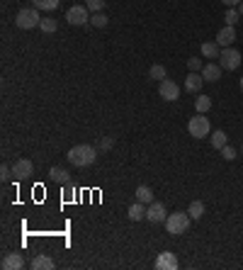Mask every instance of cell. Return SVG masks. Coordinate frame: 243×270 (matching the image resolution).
<instances>
[{
  "label": "cell",
  "mask_w": 243,
  "mask_h": 270,
  "mask_svg": "<svg viewBox=\"0 0 243 270\" xmlns=\"http://www.w3.org/2000/svg\"><path fill=\"white\" fill-rule=\"evenodd\" d=\"M219 66L224 71H236L241 66V51H236L234 47H224L219 54Z\"/></svg>",
  "instance_id": "cell-5"
},
{
  "label": "cell",
  "mask_w": 243,
  "mask_h": 270,
  "mask_svg": "<svg viewBox=\"0 0 243 270\" xmlns=\"http://www.w3.org/2000/svg\"><path fill=\"white\" fill-rule=\"evenodd\" d=\"M39 29L44 32V34H54L58 29V22L54 17H42V22H39Z\"/></svg>",
  "instance_id": "cell-21"
},
{
  "label": "cell",
  "mask_w": 243,
  "mask_h": 270,
  "mask_svg": "<svg viewBox=\"0 0 243 270\" xmlns=\"http://www.w3.org/2000/svg\"><path fill=\"white\" fill-rule=\"evenodd\" d=\"M187 215L192 217V219H202V215H205V202H202V200L190 202V212H187Z\"/></svg>",
  "instance_id": "cell-24"
},
{
  "label": "cell",
  "mask_w": 243,
  "mask_h": 270,
  "mask_svg": "<svg viewBox=\"0 0 243 270\" xmlns=\"http://www.w3.org/2000/svg\"><path fill=\"white\" fill-rule=\"evenodd\" d=\"M153 268L156 270H175L178 268V258H175L170 251L158 253V258H156V263H153Z\"/></svg>",
  "instance_id": "cell-10"
},
{
  "label": "cell",
  "mask_w": 243,
  "mask_h": 270,
  "mask_svg": "<svg viewBox=\"0 0 243 270\" xmlns=\"http://www.w3.org/2000/svg\"><path fill=\"white\" fill-rule=\"evenodd\" d=\"M226 144H229V137H226V131H221V129H214L212 131V146H214V149H224Z\"/></svg>",
  "instance_id": "cell-19"
},
{
  "label": "cell",
  "mask_w": 243,
  "mask_h": 270,
  "mask_svg": "<svg viewBox=\"0 0 243 270\" xmlns=\"http://www.w3.org/2000/svg\"><path fill=\"white\" fill-rule=\"evenodd\" d=\"M34 8L37 10H56L58 8V0H34Z\"/></svg>",
  "instance_id": "cell-27"
},
{
  "label": "cell",
  "mask_w": 243,
  "mask_h": 270,
  "mask_svg": "<svg viewBox=\"0 0 243 270\" xmlns=\"http://www.w3.org/2000/svg\"><path fill=\"white\" fill-rule=\"evenodd\" d=\"M221 71H224V68H221L219 64H212V61H209V64H205V68H202L199 73H202V78H205V81H209V83H216V81L221 78Z\"/></svg>",
  "instance_id": "cell-13"
},
{
  "label": "cell",
  "mask_w": 243,
  "mask_h": 270,
  "mask_svg": "<svg viewBox=\"0 0 243 270\" xmlns=\"http://www.w3.org/2000/svg\"><path fill=\"white\" fill-rule=\"evenodd\" d=\"M221 156H224L226 161H234L236 156H238V153H236V149H234V146H229V144H226L224 149H221Z\"/></svg>",
  "instance_id": "cell-30"
},
{
  "label": "cell",
  "mask_w": 243,
  "mask_h": 270,
  "mask_svg": "<svg viewBox=\"0 0 243 270\" xmlns=\"http://www.w3.org/2000/svg\"><path fill=\"white\" fill-rule=\"evenodd\" d=\"M66 20H68V25H75V27L88 25L90 22V10H88V5H73L66 12Z\"/></svg>",
  "instance_id": "cell-6"
},
{
  "label": "cell",
  "mask_w": 243,
  "mask_h": 270,
  "mask_svg": "<svg viewBox=\"0 0 243 270\" xmlns=\"http://www.w3.org/2000/svg\"><path fill=\"white\" fill-rule=\"evenodd\" d=\"M238 17H241V12H238V8H229V10H226V15H224V22H226V25H231V27H234L236 22H238Z\"/></svg>",
  "instance_id": "cell-26"
},
{
  "label": "cell",
  "mask_w": 243,
  "mask_h": 270,
  "mask_svg": "<svg viewBox=\"0 0 243 270\" xmlns=\"http://www.w3.org/2000/svg\"><path fill=\"white\" fill-rule=\"evenodd\" d=\"M136 200L149 207L151 202H153V192H151V187H146V185H139V187H136Z\"/></svg>",
  "instance_id": "cell-20"
},
{
  "label": "cell",
  "mask_w": 243,
  "mask_h": 270,
  "mask_svg": "<svg viewBox=\"0 0 243 270\" xmlns=\"http://www.w3.org/2000/svg\"><path fill=\"white\" fill-rule=\"evenodd\" d=\"M85 5L90 12H103V8L107 5V0H85Z\"/></svg>",
  "instance_id": "cell-28"
},
{
  "label": "cell",
  "mask_w": 243,
  "mask_h": 270,
  "mask_svg": "<svg viewBox=\"0 0 243 270\" xmlns=\"http://www.w3.org/2000/svg\"><path fill=\"white\" fill-rule=\"evenodd\" d=\"M158 93H160V98H163V100H168V103H175V100L180 98V85L175 83V81L166 78V81H160Z\"/></svg>",
  "instance_id": "cell-7"
},
{
  "label": "cell",
  "mask_w": 243,
  "mask_h": 270,
  "mask_svg": "<svg viewBox=\"0 0 243 270\" xmlns=\"http://www.w3.org/2000/svg\"><path fill=\"white\" fill-rule=\"evenodd\" d=\"M149 78H151V81H166V78H168V75H166V66L153 64L149 68Z\"/></svg>",
  "instance_id": "cell-23"
},
{
  "label": "cell",
  "mask_w": 243,
  "mask_h": 270,
  "mask_svg": "<svg viewBox=\"0 0 243 270\" xmlns=\"http://www.w3.org/2000/svg\"><path fill=\"white\" fill-rule=\"evenodd\" d=\"M32 270H54V258H49L47 253H39L32 258Z\"/></svg>",
  "instance_id": "cell-15"
},
{
  "label": "cell",
  "mask_w": 243,
  "mask_h": 270,
  "mask_svg": "<svg viewBox=\"0 0 243 270\" xmlns=\"http://www.w3.org/2000/svg\"><path fill=\"white\" fill-rule=\"evenodd\" d=\"M73 195H75V187L71 185V183H66L64 185V197L66 200H73Z\"/></svg>",
  "instance_id": "cell-33"
},
{
  "label": "cell",
  "mask_w": 243,
  "mask_h": 270,
  "mask_svg": "<svg viewBox=\"0 0 243 270\" xmlns=\"http://www.w3.org/2000/svg\"><path fill=\"white\" fill-rule=\"evenodd\" d=\"M146 219L153 224H160L168 219V209H166V205L163 202H151L149 207H146Z\"/></svg>",
  "instance_id": "cell-9"
},
{
  "label": "cell",
  "mask_w": 243,
  "mask_h": 270,
  "mask_svg": "<svg viewBox=\"0 0 243 270\" xmlns=\"http://www.w3.org/2000/svg\"><path fill=\"white\" fill-rule=\"evenodd\" d=\"M0 265H3V270H19L25 265V258H22V253H8Z\"/></svg>",
  "instance_id": "cell-14"
},
{
  "label": "cell",
  "mask_w": 243,
  "mask_h": 270,
  "mask_svg": "<svg viewBox=\"0 0 243 270\" xmlns=\"http://www.w3.org/2000/svg\"><path fill=\"white\" fill-rule=\"evenodd\" d=\"M129 219L131 222H139V219H146V205L144 202H134V205L129 207Z\"/></svg>",
  "instance_id": "cell-18"
},
{
  "label": "cell",
  "mask_w": 243,
  "mask_h": 270,
  "mask_svg": "<svg viewBox=\"0 0 243 270\" xmlns=\"http://www.w3.org/2000/svg\"><path fill=\"white\" fill-rule=\"evenodd\" d=\"M236 42V29L231 25H226L224 29H219V34H216V44L224 49V47H231Z\"/></svg>",
  "instance_id": "cell-12"
},
{
  "label": "cell",
  "mask_w": 243,
  "mask_h": 270,
  "mask_svg": "<svg viewBox=\"0 0 243 270\" xmlns=\"http://www.w3.org/2000/svg\"><path fill=\"white\" fill-rule=\"evenodd\" d=\"M39 22H42V17H39L37 8H22L17 12V17H15V25L19 29H34L39 27Z\"/></svg>",
  "instance_id": "cell-3"
},
{
  "label": "cell",
  "mask_w": 243,
  "mask_h": 270,
  "mask_svg": "<svg viewBox=\"0 0 243 270\" xmlns=\"http://www.w3.org/2000/svg\"><path fill=\"white\" fill-rule=\"evenodd\" d=\"M199 51H202V56H205V59H219V54H221V47H219L216 42H205V44L199 47Z\"/></svg>",
  "instance_id": "cell-17"
},
{
  "label": "cell",
  "mask_w": 243,
  "mask_h": 270,
  "mask_svg": "<svg viewBox=\"0 0 243 270\" xmlns=\"http://www.w3.org/2000/svg\"><path fill=\"white\" fill-rule=\"evenodd\" d=\"M209 120L207 117H202L199 112H197L195 117H190V122H187V131H190V137H195V139H205V137H209Z\"/></svg>",
  "instance_id": "cell-4"
},
{
  "label": "cell",
  "mask_w": 243,
  "mask_h": 270,
  "mask_svg": "<svg viewBox=\"0 0 243 270\" xmlns=\"http://www.w3.org/2000/svg\"><path fill=\"white\" fill-rule=\"evenodd\" d=\"M114 146V137H103V141H100V149L103 151H110Z\"/></svg>",
  "instance_id": "cell-32"
},
{
  "label": "cell",
  "mask_w": 243,
  "mask_h": 270,
  "mask_svg": "<svg viewBox=\"0 0 243 270\" xmlns=\"http://www.w3.org/2000/svg\"><path fill=\"white\" fill-rule=\"evenodd\" d=\"M49 178L54 180V183H58V185H66V183H71V173L66 170V168L61 166H54L51 170H49Z\"/></svg>",
  "instance_id": "cell-16"
},
{
  "label": "cell",
  "mask_w": 243,
  "mask_h": 270,
  "mask_svg": "<svg viewBox=\"0 0 243 270\" xmlns=\"http://www.w3.org/2000/svg\"><path fill=\"white\" fill-rule=\"evenodd\" d=\"M90 22H93V27L103 29V27H107V22H110V17H107V15H103V12H93V17H90Z\"/></svg>",
  "instance_id": "cell-25"
},
{
  "label": "cell",
  "mask_w": 243,
  "mask_h": 270,
  "mask_svg": "<svg viewBox=\"0 0 243 270\" xmlns=\"http://www.w3.org/2000/svg\"><path fill=\"white\" fill-rule=\"evenodd\" d=\"M202 85H205L202 73H197V71H190V73H187V78H185V90L187 93H199Z\"/></svg>",
  "instance_id": "cell-11"
},
{
  "label": "cell",
  "mask_w": 243,
  "mask_h": 270,
  "mask_svg": "<svg viewBox=\"0 0 243 270\" xmlns=\"http://www.w3.org/2000/svg\"><path fill=\"white\" fill-rule=\"evenodd\" d=\"M221 3H224L226 8H238V3H241V0H221Z\"/></svg>",
  "instance_id": "cell-34"
},
{
  "label": "cell",
  "mask_w": 243,
  "mask_h": 270,
  "mask_svg": "<svg viewBox=\"0 0 243 270\" xmlns=\"http://www.w3.org/2000/svg\"><path fill=\"white\" fill-rule=\"evenodd\" d=\"M238 12H241V15H243V0H241V3H238Z\"/></svg>",
  "instance_id": "cell-35"
},
{
  "label": "cell",
  "mask_w": 243,
  "mask_h": 270,
  "mask_svg": "<svg viewBox=\"0 0 243 270\" xmlns=\"http://www.w3.org/2000/svg\"><path fill=\"white\" fill-rule=\"evenodd\" d=\"M241 93H243V75H241Z\"/></svg>",
  "instance_id": "cell-36"
},
{
  "label": "cell",
  "mask_w": 243,
  "mask_h": 270,
  "mask_svg": "<svg viewBox=\"0 0 243 270\" xmlns=\"http://www.w3.org/2000/svg\"><path fill=\"white\" fill-rule=\"evenodd\" d=\"M241 151H243V146H241Z\"/></svg>",
  "instance_id": "cell-37"
},
{
  "label": "cell",
  "mask_w": 243,
  "mask_h": 270,
  "mask_svg": "<svg viewBox=\"0 0 243 270\" xmlns=\"http://www.w3.org/2000/svg\"><path fill=\"white\" fill-rule=\"evenodd\" d=\"M187 68H190V71H197V73H199V71L205 68V64H202V59H195V56H190V59H187Z\"/></svg>",
  "instance_id": "cell-29"
},
{
  "label": "cell",
  "mask_w": 243,
  "mask_h": 270,
  "mask_svg": "<svg viewBox=\"0 0 243 270\" xmlns=\"http://www.w3.org/2000/svg\"><path fill=\"white\" fill-rule=\"evenodd\" d=\"M190 219H192V217L187 215V212H173V215H168V219H166V229H168V234H173V236H180V234L187 232Z\"/></svg>",
  "instance_id": "cell-2"
},
{
  "label": "cell",
  "mask_w": 243,
  "mask_h": 270,
  "mask_svg": "<svg viewBox=\"0 0 243 270\" xmlns=\"http://www.w3.org/2000/svg\"><path fill=\"white\" fill-rule=\"evenodd\" d=\"M195 110L199 112V114L209 112V110H212V98H209V95H199V98L195 100Z\"/></svg>",
  "instance_id": "cell-22"
},
{
  "label": "cell",
  "mask_w": 243,
  "mask_h": 270,
  "mask_svg": "<svg viewBox=\"0 0 243 270\" xmlns=\"http://www.w3.org/2000/svg\"><path fill=\"white\" fill-rule=\"evenodd\" d=\"M0 178H3V180L8 183L10 178H12V166H8V163H3V166H0Z\"/></svg>",
  "instance_id": "cell-31"
},
{
  "label": "cell",
  "mask_w": 243,
  "mask_h": 270,
  "mask_svg": "<svg viewBox=\"0 0 243 270\" xmlns=\"http://www.w3.org/2000/svg\"><path fill=\"white\" fill-rule=\"evenodd\" d=\"M32 173H34V163L29 159H19L12 163V178L15 180H27Z\"/></svg>",
  "instance_id": "cell-8"
},
{
  "label": "cell",
  "mask_w": 243,
  "mask_h": 270,
  "mask_svg": "<svg viewBox=\"0 0 243 270\" xmlns=\"http://www.w3.org/2000/svg\"><path fill=\"white\" fill-rule=\"evenodd\" d=\"M66 156H68V161H71L75 168H88V166H93L95 163L97 151H95L90 144H78V146H73Z\"/></svg>",
  "instance_id": "cell-1"
}]
</instances>
